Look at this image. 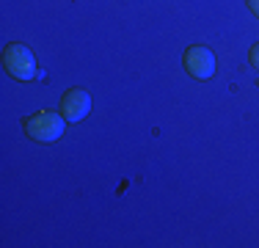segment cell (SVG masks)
<instances>
[{"label": "cell", "instance_id": "obj_1", "mask_svg": "<svg viewBox=\"0 0 259 248\" xmlns=\"http://www.w3.org/2000/svg\"><path fill=\"white\" fill-rule=\"evenodd\" d=\"M22 127H25L28 138L50 144V141H58L61 135H64L66 119L61 113H55V110H39V113L28 116V119L22 121Z\"/></svg>", "mask_w": 259, "mask_h": 248}, {"label": "cell", "instance_id": "obj_2", "mask_svg": "<svg viewBox=\"0 0 259 248\" xmlns=\"http://www.w3.org/2000/svg\"><path fill=\"white\" fill-rule=\"evenodd\" d=\"M3 66H6V72H9L14 80H33L36 72H39L33 53H30L25 45H20V42L6 45V50H3Z\"/></svg>", "mask_w": 259, "mask_h": 248}, {"label": "cell", "instance_id": "obj_3", "mask_svg": "<svg viewBox=\"0 0 259 248\" xmlns=\"http://www.w3.org/2000/svg\"><path fill=\"white\" fill-rule=\"evenodd\" d=\"M185 72L190 74V77L196 80H209L218 69V61H215V53L201 45H193L188 47V53H185V61H182Z\"/></svg>", "mask_w": 259, "mask_h": 248}, {"label": "cell", "instance_id": "obj_4", "mask_svg": "<svg viewBox=\"0 0 259 248\" xmlns=\"http://www.w3.org/2000/svg\"><path fill=\"white\" fill-rule=\"evenodd\" d=\"M91 113V94L85 89H69L61 97V116L66 121H83Z\"/></svg>", "mask_w": 259, "mask_h": 248}, {"label": "cell", "instance_id": "obj_5", "mask_svg": "<svg viewBox=\"0 0 259 248\" xmlns=\"http://www.w3.org/2000/svg\"><path fill=\"white\" fill-rule=\"evenodd\" d=\"M248 61H251V66H256V69H259V42H256V45H251V50H248Z\"/></svg>", "mask_w": 259, "mask_h": 248}, {"label": "cell", "instance_id": "obj_6", "mask_svg": "<svg viewBox=\"0 0 259 248\" xmlns=\"http://www.w3.org/2000/svg\"><path fill=\"white\" fill-rule=\"evenodd\" d=\"M245 3H248L251 14H254V17H259V0H245Z\"/></svg>", "mask_w": 259, "mask_h": 248}]
</instances>
